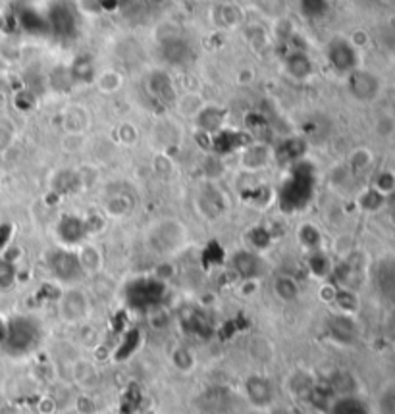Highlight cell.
Returning a JSON list of instances; mask_svg holds the SVG:
<instances>
[{
    "mask_svg": "<svg viewBox=\"0 0 395 414\" xmlns=\"http://www.w3.org/2000/svg\"><path fill=\"white\" fill-rule=\"evenodd\" d=\"M41 341L39 324L30 316H14L4 327L2 349L12 356L30 355Z\"/></svg>",
    "mask_w": 395,
    "mask_h": 414,
    "instance_id": "cell-1",
    "label": "cell"
},
{
    "mask_svg": "<svg viewBox=\"0 0 395 414\" xmlns=\"http://www.w3.org/2000/svg\"><path fill=\"white\" fill-rule=\"evenodd\" d=\"M47 268L50 276L64 286H76L85 277L79 255L69 249H52L47 255Z\"/></svg>",
    "mask_w": 395,
    "mask_h": 414,
    "instance_id": "cell-2",
    "label": "cell"
},
{
    "mask_svg": "<svg viewBox=\"0 0 395 414\" xmlns=\"http://www.w3.org/2000/svg\"><path fill=\"white\" fill-rule=\"evenodd\" d=\"M148 246L157 251L158 255L176 253L185 243V229L183 224L176 220H162L148 229Z\"/></svg>",
    "mask_w": 395,
    "mask_h": 414,
    "instance_id": "cell-3",
    "label": "cell"
},
{
    "mask_svg": "<svg viewBox=\"0 0 395 414\" xmlns=\"http://www.w3.org/2000/svg\"><path fill=\"white\" fill-rule=\"evenodd\" d=\"M164 297V286L157 279H137L128 287L129 305L139 310H148L155 305H160Z\"/></svg>",
    "mask_w": 395,
    "mask_h": 414,
    "instance_id": "cell-4",
    "label": "cell"
},
{
    "mask_svg": "<svg viewBox=\"0 0 395 414\" xmlns=\"http://www.w3.org/2000/svg\"><path fill=\"white\" fill-rule=\"evenodd\" d=\"M245 393H247V399L251 401V404H255L258 409H267L276 399V387H274L270 378L255 374L247 378Z\"/></svg>",
    "mask_w": 395,
    "mask_h": 414,
    "instance_id": "cell-5",
    "label": "cell"
},
{
    "mask_svg": "<svg viewBox=\"0 0 395 414\" xmlns=\"http://www.w3.org/2000/svg\"><path fill=\"white\" fill-rule=\"evenodd\" d=\"M232 268L236 270V274L245 281H255L258 277L264 276L267 272V262L258 257L257 253L251 251H237L232 257Z\"/></svg>",
    "mask_w": 395,
    "mask_h": 414,
    "instance_id": "cell-6",
    "label": "cell"
},
{
    "mask_svg": "<svg viewBox=\"0 0 395 414\" xmlns=\"http://www.w3.org/2000/svg\"><path fill=\"white\" fill-rule=\"evenodd\" d=\"M89 312V299L78 287L68 289L60 299V314L66 322H81Z\"/></svg>",
    "mask_w": 395,
    "mask_h": 414,
    "instance_id": "cell-7",
    "label": "cell"
},
{
    "mask_svg": "<svg viewBox=\"0 0 395 414\" xmlns=\"http://www.w3.org/2000/svg\"><path fill=\"white\" fill-rule=\"evenodd\" d=\"M326 330L330 339L337 345H351V343H355L357 336H359L355 320H353V316L347 314V312L332 316Z\"/></svg>",
    "mask_w": 395,
    "mask_h": 414,
    "instance_id": "cell-8",
    "label": "cell"
},
{
    "mask_svg": "<svg viewBox=\"0 0 395 414\" xmlns=\"http://www.w3.org/2000/svg\"><path fill=\"white\" fill-rule=\"evenodd\" d=\"M49 21L50 30L54 31L56 35H60V37H66V35H74V33H76L78 16H76V10H74L69 4L58 2V4L52 6Z\"/></svg>",
    "mask_w": 395,
    "mask_h": 414,
    "instance_id": "cell-9",
    "label": "cell"
},
{
    "mask_svg": "<svg viewBox=\"0 0 395 414\" xmlns=\"http://www.w3.org/2000/svg\"><path fill=\"white\" fill-rule=\"evenodd\" d=\"M378 89H380V83L372 73L357 71V69L349 73V91L355 99L372 100L378 95Z\"/></svg>",
    "mask_w": 395,
    "mask_h": 414,
    "instance_id": "cell-10",
    "label": "cell"
},
{
    "mask_svg": "<svg viewBox=\"0 0 395 414\" xmlns=\"http://www.w3.org/2000/svg\"><path fill=\"white\" fill-rule=\"evenodd\" d=\"M56 233H58L60 241L64 243V245H78L81 243L87 233H89V226L83 222V220H79L76 216H66L60 220L58 227H56Z\"/></svg>",
    "mask_w": 395,
    "mask_h": 414,
    "instance_id": "cell-11",
    "label": "cell"
},
{
    "mask_svg": "<svg viewBox=\"0 0 395 414\" xmlns=\"http://www.w3.org/2000/svg\"><path fill=\"white\" fill-rule=\"evenodd\" d=\"M328 58L332 62V66L339 71H353L357 64V56L353 47L343 39L332 41L330 49H328Z\"/></svg>",
    "mask_w": 395,
    "mask_h": 414,
    "instance_id": "cell-12",
    "label": "cell"
},
{
    "mask_svg": "<svg viewBox=\"0 0 395 414\" xmlns=\"http://www.w3.org/2000/svg\"><path fill=\"white\" fill-rule=\"evenodd\" d=\"M274 293L284 303L295 301L299 297V284L291 276H278L274 279Z\"/></svg>",
    "mask_w": 395,
    "mask_h": 414,
    "instance_id": "cell-13",
    "label": "cell"
},
{
    "mask_svg": "<svg viewBox=\"0 0 395 414\" xmlns=\"http://www.w3.org/2000/svg\"><path fill=\"white\" fill-rule=\"evenodd\" d=\"M199 126L207 131H216L222 122H224V114L218 108H205L199 112Z\"/></svg>",
    "mask_w": 395,
    "mask_h": 414,
    "instance_id": "cell-14",
    "label": "cell"
},
{
    "mask_svg": "<svg viewBox=\"0 0 395 414\" xmlns=\"http://www.w3.org/2000/svg\"><path fill=\"white\" fill-rule=\"evenodd\" d=\"M287 71L297 79H305L311 71V62L303 54H293L287 60Z\"/></svg>",
    "mask_w": 395,
    "mask_h": 414,
    "instance_id": "cell-15",
    "label": "cell"
},
{
    "mask_svg": "<svg viewBox=\"0 0 395 414\" xmlns=\"http://www.w3.org/2000/svg\"><path fill=\"white\" fill-rule=\"evenodd\" d=\"M16 266L10 260H0V291H8L16 284Z\"/></svg>",
    "mask_w": 395,
    "mask_h": 414,
    "instance_id": "cell-16",
    "label": "cell"
},
{
    "mask_svg": "<svg viewBox=\"0 0 395 414\" xmlns=\"http://www.w3.org/2000/svg\"><path fill=\"white\" fill-rule=\"evenodd\" d=\"M332 414H363V409L357 399L346 397V399H339L337 403H334Z\"/></svg>",
    "mask_w": 395,
    "mask_h": 414,
    "instance_id": "cell-17",
    "label": "cell"
},
{
    "mask_svg": "<svg viewBox=\"0 0 395 414\" xmlns=\"http://www.w3.org/2000/svg\"><path fill=\"white\" fill-rule=\"evenodd\" d=\"M257 6L267 16H280L286 10V0H257Z\"/></svg>",
    "mask_w": 395,
    "mask_h": 414,
    "instance_id": "cell-18",
    "label": "cell"
},
{
    "mask_svg": "<svg viewBox=\"0 0 395 414\" xmlns=\"http://www.w3.org/2000/svg\"><path fill=\"white\" fill-rule=\"evenodd\" d=\"M301 241H303V245L308 246V249H316V246L320 245V231L308 224V226H305L301 229Z\"/></svg>",
    "mask_w": 395,
    "mask_h": 414,
    "instance_id": "cell-19",
    "label": "cell"
},
{
    "mask_svg": "<svg viewBox=\"0 0 395 414\" xmlns=\"http://www.w3.org/2000/svg\"><path fill=\"white\" fill-rule=\"evenodd\" d=\"M301 4H303V12H306L308 16H316V14H322L326 0H301Z\"/></svg>",
    "mask_w": 395,
    "mask_h": 414,
    "instance_id": "cell-20",
    "label": "cell"
},
{
    "mask_svg": "<svg viewBox=\"0 0 395 414\" xmlns=\"http://www.w3.org/2000/svg\"><path fill=\"white\" fill-rule=\"evenodd\" d=\"M12 137H14V129L10 128V124L0 122V150L10 145Z\"/></svg>",
    "mask_w": 395,
    "mask_h": 414,
    "instance_id": "cell-21",
    "label": "cell"
}]
</instances>
